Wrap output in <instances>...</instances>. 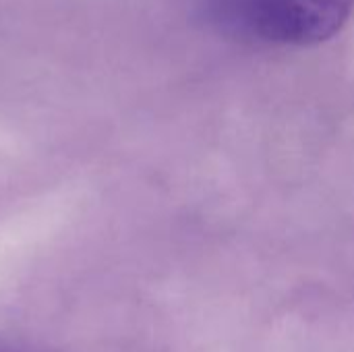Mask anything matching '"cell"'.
I'll return each instance as SVG.
<instances>
[{
  "instance_id": "6da1fadb",
  "label": "cell",
  "mask_w": 354,
  "mask_h": 352,
  "mask_svg": "<svg viewBox=\"0 0 354 352\" xmlns=\"http://www.w3.org/2000/svg\"><path fill=\"white\" fill-rule=\"evenodd\" d=\"M197 10L226 37L305 48L334 37L353 17L354 0H197Z\"/></svg>"
},
{
  "instance_id": "7a4b0ae2",
  "label": "cell",
  "mask_w": 354,
  "mask_h": 352,
  "mask_svg": "<svg viewBox=\"0 0 354 352\" xmlns=\"http://www.w3.org/2000/svg\"><path fill=\"white\" fill-rule=\"evenodd\" d=\"M0 352H35L25 346H17V344H0Z\"/></svg>"
}]
</instances>
